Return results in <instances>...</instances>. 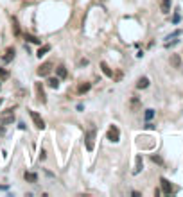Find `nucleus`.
Here are the masks:
<instances>
[{
	"mask_svg": "<svg viewBox=\"0 0 183 197\" xmlns=\"http://www.w3.org/2000/svg\"><path fill=\"white\" fill-rule=\"evenodd\" d=\"M50 72H52V63H49V61L43 63L40 68H38V75H40V77H47Z\"/></svg>",
	"mask_w": 183,
	"mask_h": 197,
	"instance_id": "nucleus-5",
	"label": "nucleus"
},
{
	"mask_svg": "<svg viewBox=\"0 0 183 197\" xmlns=\"http://www.w3.org/2000/svg\"><path fill=\"white\" fill-rule=\"evenodd\" d=\"M2 102H4V100H2V98H0V106H2Z\"/></svg>",
	"mask_w": 183,
	"mask_h": 197,
	"instance_id": "nucleus-28",
	"label": "nucleus"
},
{
	"mask_svg": "<svg viewBox=\"0 0 183 197\" xmlns=\"http://www.w3.org/2000/svg\"><path fill=\"white\" fill-rule=\"evenodd\" d=\"M13 58H15V48H13V47H9V48L5 50V54L2 56V59H4L5 63H9V61H13Z\"/></svg>",
	"mask_w": 183,
	"mask_h": 197,
	"instance_id": "nucleus-8",
	"label": "nucleus"
},
{
	"mask_svg": "<svg viewBox=\"0 0 183 197\" xmlns=\"http://www.w3.org/2000/svg\"><path fill=\"white\" fill-rule=\"evenodd\" d=\"M153 117H154V109H147V111H145V120L149 122Z\"/></svg>",
	"mask_w": 183,
	"mask_h": 197,
	"instance_id": "nucleus-20",
	"label": "nucleus"
},
{
	"mask_svg": "<svg viewBox=\"0 0 183 197\" xmlns=\"http://www.w3.org/2000/svg\"><path fill=\"white\" fill-rule=\"evenodd\" d=\"M180 34H181V31H174V32H172V34H169V36H167V39L178 38V36H180Z\"/></svg>",
	"mask_w": 183,
	"mask_h": 197,
	"instance_id": "nucleus-22",
	"label": "nucleus"
},
{
	"mask_svg": "<svg viewBox=\"0 0 183 197\" xmlns=\"http://www.w3.org/2000/svg\"><path fill=\"white\" fill-rule=\"evenodd\" d=\"M171 65H172L174 68H180L181 59H180V56H178V54H172V56H171Z\"/></svg>",
	"mask_w": 183,
	"mask_h": 197,
	"instance_id": "nucleus-15",
	"label": "nucleus"
},
{
	"mask_svg": "<svg viewBox=\"0 0 183 197\" xmlns=\"http://www.w3.org/2000/svg\"><path fill=\"white\" fill-rule=\"evenodd\" d=\"M56 74H58V77H59V79H65L68 72H66V68H65V66L61 65V66H58V68H56Z\"/></svg>",
	"mask_w": 183,
	"mask_h": 197,
	"instance_id": "nucleus-16",
	"label": "nucleus"
},
{
	"mask_svg": "<svg viewBox=\"0 0 183 197\" xmlns=\"http://www.w3.org/2000/svg\"><path fill=\"white\" fill-rule=\"evenodd\" d=\"M172 22H174V23H178V22H180V15H174V18H172Z\"/></svg>",
	"mask_w": 183,
	"mask_h": 197,
	"instance_id": "nucleus-27",
	"label": "nucleus"
},
{
	"mask_svg": "<svg viewBox=\"0 0 183 197\" xmlns=\"http://www.w3.org/2000/svg\"><path fill=\"white\" fill-rule=\"evenodd\" d=\"M160 7H162V13H163V15L171 13V0H160Z\"/></svg>",
	"mask_w": 183,
	"mask_h": 197,
	"instance_id": "nucleus-9",
	"label": "nucleus"
},
{
	"mask_svg": "<svg viewBox=\"0 0 183 197\" xmlns=\"http://www.w3.org/2000/svg\"><path fill=\"white\" fill-rule=\"evenodd\" d=\"M101 70H102V74H104L106 77H113V72H111V68H110V66H108L104 61L101 63Z\"/></svg>",
	"mask_w": 183,
	"mask_h": 197,
	"instance_id": "nucleus-11",
	"label": "nucleus"
},
{
	"mask_svg": "<svg viewBox=\"0 0 183 197\" xmlns=\"http://www.w3.org/2000/svg\"><path fill=\"white\" fill-rule=\"evenodd\" d=\"M47 84H49L52 90H58V88H59V77H50L47 81Z\"/></svg>",
	"mask_w": 183,
	"mask_h": 197,
	"instance_id": "nucleus-13",
	"label": "nucleus"
},
{
	"mask_svg": "<svg viewBox=\"0 0 183 197\" xmlns=\"http://www.w3.org/2000/svg\"><path fill=\"white\" fill-rule=\"evenodd\" d=\"M142 167H144V163H142V156H137V169L133 170V174H138V172L142 170Z\"/></svg>",
	"mask_w": 183,
	"mask_h": 197,
	"instance_id": "nucleus-19",
	"label": "nucleus"
},
{
	"mask_svg": "<svg viewBox=\"0 0 183 197\" xmlns=\"http://www.w3.org/2000/svg\"><path fill=\"white\" fill-rule=\"evenodd\" d=\"M88 63H90V61H88V59H86V58H83L81 61H79V66H86V65H88Z\"/></svg>",
	"mask_w": 183,
	"mask_h": 197,
	"instance_id": "nucleus-25",
	"label": "nucleus"
},
{
	"mask_svg": "<svg viewBox=\"0 0 183 197\" xmlns=\"http://www.w3.org/2000/svg\"><path fill=\"white\" fill-rule=\"evenodd\" d=\"M15 122V108H7L0 113V125H9Z\"/></svg>",
	"mask_w": 183,
	"mask_h": 197,
	"instance_id": "nucleus-1",
	"label": "nucleus"
},
{
	"mask_svg": "<svg viewBox=\"0 0 183 197\" xmlns=\"http://www.w3.org/2000/svg\"><path fill=\"white\" fill-rule=\"evenodd\" d=\"M45 158H47V154H45V151H41V152H40V159H41V161H43Z\"/></svg>",
	"mask_w": 183,
	"mask_h": 197,
	"instance_id": "nucleus-26",
	"label": "nucleus"
},
{
	"mask_svg": "<svg viewBox=\"0 0 183 197\" xmlns=\"http://www.w3.org/2000/svg\"><path fill=\"white\" fill-rule=\"evenodd\" d=\"M138 104H140V102H138V98H137V97L131 98V108H133V109H137V108H138Z\"/></svg>",
	"mask_w": 183,
	"mask_h": 197,
	"instance_id": "nucleus-21",
	"label": "nucleus"
},
{
	"mask_svg": "<svg viewBox=\"0 0 183 197\" xmlns=\"http://www.w3.org/2000/svg\"><path fill=\"white\" fill-rule=\"evenodd\" d=\"M84 145H86V151L92 152L93 151V145H95V129H90L84 136Z\"/></svg>",
	"mask_w": 183,
	"mask_h": 197,
	"instance_id": "nucleus-2",
	"label": "nucleus"
},
{
	"mask_svg": "<svg viewBox=\"0 0 183 197\" xmlns=\"http://www.w3.org/2000/svg\"><path fill=\"white\" fill-rule=\"evenodd\" d=\"M160 185H162V190H163V194H167V195H171L172 192H174V188H172V185L165 179V177H162L160 179Z\"/></svg>",
	"mask_w": 183,
	"mask_h": 197,
	"instance_id": "nucleus-7",
	"label": "nucleus"
},
{
	"mask_svg": "<svg viewBox=\"0 0 183 197\" xmlns=\"http://www.w3.org/2000/svg\"><path fill=\"white\" fill-rule=\"evenodd\" d=\"M151 159H153V161H154V163H158V165H163V159L160 156H153L151 158Z\"/></svg>",
	"mask_w": 183,
	"mask_h": 197,
	"instance_id": "nucleus-23",
	"label": "nucleus"
},
{
	"mask_svg": "<svg viewBox=\"0 0 183 197\" xmlns=\"http://www.w3.org/2000/svg\"><path fill=\"white\" fill-rule=\"evenodd\" d=\"M34 88H36V95H38V100H40L41 104H45V102H47V95H45L43 84H41V82H36V84H34Z\"/></svg>",
	"mask_w": 183,
	"mask_h": 197,
	"instance_id": "nucleus-6",
	"label": "nucleus"
},
{
	"mask_svg": "<svg viewBox=\"0 0 183 197\" xmlns=\"http://www.w3.org/2000/svg\"><path fill=\"white\" fill-rule=\"evenodd\" d=\"M0 77L7 79V77H9V72H5V70H4V68H0Z\"/></svg>",
	"mask_w": 183,
	"mask_h": 197,
	"instance_id": "nucleus-24",
	"label": "nucleus"
},
{
	"mask_svg": "<svg viewBox=\"0 0 183 197\" xmlns=\"http://www.w3.org/2000/svg\"><path fill=\"white\" fill-rule=\"evenodd\" d=\"M49 50H50V45H43V47H40V50H38V54H36V56H38V58H43Z\"/></svg>",
	"mask_w": 183,
	"mask_h": 197,
	"instance_id": "nucleus-18",
	"label": "nucleus"
},
{
	"mask_svg": "<svg viewBox=\"0 0 183 197\" xmlns=\"http://www.w3.org/2000/svg\"><path fill=\"white\" fill-rule=\"evenodd\" d=\"M23 177H25V181H29V183H38V176H36L34 172H25Z\"/></svg>",
	"mask_w": 183,
	"mask_h": 197,
	"instance_id": "nucleus-14",
	"label": "nucleus"
},
{
	"mask_svg": "<svg viewBox=\"0 0 183 197\" xmlns=\"http://www.w3.org/2000/svg\"><path fill=\"white\" fill-rule=\"evenodd\" d=\"M147 86H149V79H147V77H140V79H138V82H137V88H138V90H145Z\"/></svg>",
	"mask_w": 183,
	"mask_h": 197,
	"instance_id": "nucleus-12",
	"label": "nucleus"
},
{
	"mask_svg": "<svg viewBox=\"0 0 183 197\" xmlns=\"http://www.w3.org/2000/svg\"><path fill=\"white\" fill-rule=\"evenodd\" d=\"M29 115H31L32 122H34V125H36L38 129H45V120L40 117V113H38V111H29Z\"/></svg>",
	"mask_w": 183,
	"mask_h": 197,
	"instance_id": "nucleus-4",
	"label": "nucleus"
},
{
	"mask_svg": "<svg viewBox=\"0 0 183 197\" xmlns=\"http://www.w3.org/2000/svg\"><path fill=\"white\" fill-rule=\"evenodd\" d=\"M90 88H92V82H83L77 86V93H86V92H90Z\"/></svg>",
	"mask_w": 183,
	"mask_h": 197,
	"instance_id": "nucleus-10",
	"label": "nucleus"
},
{
	"mask_svg": "<svg viewBox=\"0 0 183 197\" xmlns=\"http://www.w3.org/2000/svg\"><path fill=\"white\" fill-rule=\"evenodd\" d=\"M106 138H108L110 142L117 143V142L120 140V131H119V127H117V125H110V129H108V133H106Z\"/></svg>",
	"mask_w": 183,
	"mask_h": 197,
	"instance_id": "nucleus-3",
	"label": "nucleus"
},
{
	"mask_svg": "<svg viewBox=\"0 0 183 197\" xmlns=\"http://www.w3.org/2000/svg\"><path fill=\"white\" fill-rule=\"evenodd\" d=\"M25 39H27L29 43H34V45H41V39H38L36 36H32V34H25Z\"/></svg>",
	"mask_w": 183,
	"mask_h": 197,
	"instance_id": "nucleus-17",
	"label": "nucleus"
}]
</instances>
